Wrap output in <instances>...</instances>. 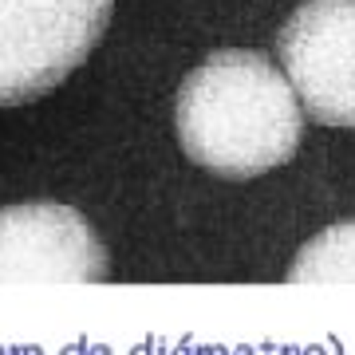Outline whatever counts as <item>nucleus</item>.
<instances>
[{"instance_id":"f257e3e1","label":"nucleus","mask_w":355,"mask_h":355,"mask_svg":"<svg viewBox=\"0 0 355 355\" xmlns=\"http://www.w3.org/2000/svg\"><path fill=\"white\" fill-rule=\"evenodd\" d=\"M178 142L217 178H261L300 146L304 111L265 51L225 48L186 76L174 107Z\"/></svg>"},{"instance_id":"f03ea898","label":"nucleus","mask_w":355,"mask_h":355,"mask_svg":"<svg viewBox=\"0 0 355 355\" xmlns=\"http://www.w3.org/2000/svg\"><path fill=\"white\" fill-rule=\"evenodd\" d=\"M114 0H0V107L48 95L87 60Z\"/></svg>"},{"instance_id":"7ed1b4c3","label":"nucleus","mask_w":355,"mask_h":355,"mask_svg":"<svg viewBox=\"0 0 355 355\" xmlns=\"http://www.w3.org/2000/svg\"><path fill=\"white\" fill-rule=\"evenodd\" d=\"M277 51L300 111L324 127H355V0H304Z\"/></svg>"},{"instance_id":"20e7f679","label":"nucleus","mask_w":355,"mask_h":355,"mask_svg":"<svg viewBox=\"0 0 355 355\" xmlns=\"http://www.w3.org/2000/svg\"><path fill=\"white\" fill-rule=\"evenodd\" d=\"M107 272V249L79 209L55 202L0 209V284H87Z\"/></svg>"},{"instance_id":"39448f33","label":"nucleus","mask_w":355,"mask_h":355,"mask_svg":"<svg viewBox=\"0 0 355 355\" xmlns=\"http://www.w3.org/2000/svg\"><path fill=\"white\" fill-rule=\"evenodd\" d=\"M288 280L300 284H355V217L324 229L296 253Z\"/></svg>"}]
</instances>
